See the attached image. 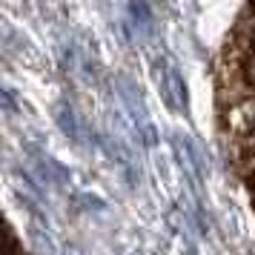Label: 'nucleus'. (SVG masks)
I'll return each mask as SVG.
<instances>
[{"instance_id": "1", "label": "nucleus", "mask_w": 255, "mask_h": 255, "mask_svg": "<svg viewBox=\"0 0 255 255\" xmlns=\"http://www.w3.org/2000/svg\"><path fill=\"white\" fill-rule=\"evenodd\" d=\"M238 149H247V152H255V129L247 135L244 140H238Z\"/></svg>"}, {"instance_id": "2", "label": "nucleus", "mask_w": 255, "mask_h": 255, "mask_svg": "<svg viewBox=\"0 0 255 255\" xmlns=\"http://www.w3.org/2000/svg\"><path fill=\"white\" fill-rule=\"evenodd\" d=\"M247 184L253 186V195H255V175H253V178H247Z\"/></svg>"}, {"instance_id": "3", "label": "nucleus", "mask_w": 255, "mask_h": 255, "mask_svg": "<svg viewBox=\"0 0 255 255\" xmlns=\"http://www.w3.org/2000/svg\"><path fill=\"white\" fill-rule=\"evenodd\" d=\"M253 37H255V35H253Z\"/></svg>"}, {"instance_id": "4", "label": "nucleus", "mask_w": 255, "mask_h": 255, "mask_svg": "<svg viewBox=\"0 0 255 255\" xmlns=\"http://www.w3.org/2000/svg\"><path fill=\"white\" fill-rule=\"evenodd\" d=\"M253 198H255V195H253Z\"/></svg>"}]
</instances>
